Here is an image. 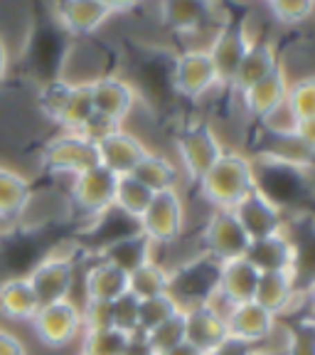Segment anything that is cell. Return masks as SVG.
I'll return each instance as SVG.
<instances>
[{
  "instance_id": "cell-1",
  "label": "cell",
  "mask_w": 315,
  "mask_h": 355,
  "mask_svg": "<svg viewBox=\"0 0 315 355\" xmlns=\"http://www.w3.org/2000/svg\"><path fill=\"white\" fill-rule=\"evenodd\" d=\"M199 195L212 205V210H234L239 200L246 198L256 188L254 161L239 150H227L217 163L197 180Z\"/></svg>"
},
{
  "instance_id": "cell-2",
  "label": "cell",
  "mask_w": 315,
  "mask_h": 355,
  "mask_svg": "<svg viewBox=\"0 0 315 355\" xmlns=\"http://www.w3.org/2000/svg\"><path fill=\"white\" fill-rule=\"evenodd\" d=\"M168 269H170L168 294L180 304V309L212 304L215 301L222 269V264L217 259L207 257L205 252H197L195 257L180 261L177 266H168Z\"/></svg>"
},
{
  "instance_id": "cell-3",
  "label": "cell",
  "mask_w": 315,
  "mask_h": 355,
  "mask_svg": "<svg viewBox=\"0 0 315 355\" xmlns=\"http://www.w3.org/2000/svg\"><path fill=\"white\" fill-rule=\"evenodd\" d=\"M175 148L185 175L190 180H195V183L224 153V146H222L215 126L210 121H205V119H192L185 126H180V131L175 136Z\"/></svg>"
},
{
  "instance_id": "cell-4",
  "label": "cell",
  "mask_w": 315,
  "mask_h": 355,
  "mask_svg": "<svg viewBox=\"0 0 315 355\" xmlns=\"http://www.w3.org/2000/svg\"><path fill=\"white\" fill-rule=\"evenodd\" d=\"M39 163L50 175H62L72 180L74 175L99 166L96 144L79 131H60L44 144Z\"/></svg>"
},
{
  "instance_id": "cell-5",
  "label": "cell",
  "mask_w": 315,
  "mask_h": 355,
  "mask_svg": "<svg viewBox=\"0 0 315 355\" xmlns=\"http://www.w3.org/2000/svg\"><path fill=\"white\" fill-rule=\"evenodd\" d=\"M249 22L244 12H232L219 22V28L215 33V40L207 47L212 62H215L217 77H219L222 87H232L234 74H237L239 64H242L244 55L251 44Z\"/></svg>"
},
{
  "instance_id": "cell-6",
  "label": "cell",
  "mask_w": 315,
  "mask_h": 355,
  "mask_svg": "<svg viewBox=\"0 0 315 355\" xmlns=\"http://www.w3.org/2000/svg\"><path fill=\"white\" fill-rule=\"evenodd\" d=\"M35 338L44 348L60 350L72 345L77 338H82L84 321H82V306L74 299L55 301V304H42L37 313L30 321Z\"/></svg>"
},
{
  "instance_id": "cell-7",
  "label": "cell",
  "mask_w": 315,
  "mask_h": 355,
  "mask_svg": "<svg viewBox=\"0 0 315 355\" xmlns=\"http://www.w3.org/2000/svg\"><path fill=\"white\" fill-rule=\"evenodd\" d=\"M77 257L72 252H50L30 269L25 277L33 284L35 294L42 304L72 299V288L77 282Z\"/></svg>"
},
{
  "instance_id": "cell-8",
  "label": "cell",
  "mask_w": 315,
  "mask_h": 355,
  "mask_svg": "<svg viewBox=\"0 0 315 355\" xmlns=\"http://www.w3.org/2000/svg\"><path fill=\"white\" fill-rule=\"evenodd\" d=\"M185 200L180 190H163L155 193L148 210L141 215L138 227L155 247H168L175 242L185 230Z\"/></svg>"
},
{
  "instance_id": "cell-9",
  "label": "cell",
  "mask_w": 315,
  "mask_h": 355,
  "mask_svg": "<svg viewBox=\"0 0 315 355\" xmlns=\"http://www.w3.org/2000/svg\"><path fill=\"white\" fill-rule=\"evenodd\" d=\"M116 183L118 175L104 166H94L79 173V175L72 178V185H69L72 207L77 212H82L84 217H89L91 222L99 220L101 215H106L114 207Z\"/></svg>"
},
{
  "instance_id": "cell-10",
  "label": "cell",
  "mask_w": 315,
  "mask_h": 355,
  "mask_svg": "<svg viewBox=\"0 0 315 355\" xmlns=\"http://www.w3.org/2000/svg\"><path fill=\"white\" fill-rule=\"evenodd\" d=\"M170 84L177 96H185V99L192 101L202 99V96L210 94L212 89L222 87L210 52L197 50V47L172 57Z\"/></svg>"
},
{
  "instance_id": "cell-11",
  "label": "cell",
  "mask_w": 315,
  "mask_h": 355,
  "mask_svg": "<svg viewBox=\"0 0 315 355\" xmlns=\"http://www.w3.org/2000/svg\"><path fill=\"white\" fill-rule=\"evenodd\" d=\"M199 242H202V250L207 257L222 261L229 259H239V257L246 254L249 250V234L244 232L242 222L237 220L234 210H217L210 212L207 217L205 227H202V234H199Z\"/></svg>"
},
{
  "instance_id": "cell-12",
  "label": "cell",
  "mask_w": 315,
  "mask_h": 355,
  "mask_svg": "<svg viewBox=\"0 0 315 355\" xmlns=\"http://www.w3.org/2000/svg\"><path fill=\"white\" fill-rule=\"evenodd\" d=\"M89 89H91L94 114L109 119L116 126H123V121L138 104V89L118 74H99L89 82Z\"/></svg>"
},
{
  "instance_id": "cell-13",
  "label": "cell",
  "mask_w": 315,
  "mask_h": 355,
  "mask_svg": "<svg viewBox=\"0 0 315 355\" xmlns=\"http://www.w3.org/2000/svg\"><path fill=\"white\" fill-rule=\"evenodd\" d=\"M224 323H227V336L251 343L256 348L271 343L281 328V318L269 313L256 301H244V304L232 306L224 316Z\"/></svg>"
},
{
  "instance_id": "cell-14",
  "label": "cell",
  "mask_w": 315,
  "mask_h": 355,
  "mask_svg": "<svg viewBox=\"0 0 315 355\" xmlns=\"http://www.w3.org/2000/svg\"><path fill=\"white\" fill-rule=\"evenodd\" d=\"M259 269L251 264L246 257L239 259L222 261L219 269V286H217V296L212 301L215 309H219L224 316L227 311L244 301H254L256 284H259Z\"/></svg>"
},
{
  "instance_id": "cell-15",
  "label": "cell",
  "mask_w": 315,
  "mask_h": 355,
  "mask_svg": "<svg viewBox=\"0 0 315 355\" xmlns=\"http://www.w3.org/2000/svg\"><path fill=\"white\" fill-rule=\"evenodd\" d=\"M234 215L242 222L249 239L269 237V234L283 232V227H286V212L259 188H254L246 198L239 200L234 205Z\"/></svg>"
},
{
  "instance_id": "cell-16",
  "label": "cell",
  "mask_w": 315,
  "mask_h": 355,
  "mask_svg": "<svg viewBox=\"0 0 315 355\" xmlns=\"http://www.w3.org/2000/svg\"><path fill=\"white\" fill-rule=\"evenodd\" d=\"M96 153H99V166L109 168L116 175H131L133 168L148 153V148L136 133L118 126L96 141Z\"/></svg>"
},
{
  "instance_id": "cell-17",
  "label": "cell",
  "mask_w": 315,
  "mask_h": 355,
  "mask_svg": "<svg viewBox=\"0 0 315 355\" xmlns=\"http://www.w3.org/2000/svg\"><path fill=\"white\" fill-rule=\"evenodd\" d=\"M286 234L294 244V272L296 286H298L300 296L308 294L315 286V220L300 215L294 220V225L286 222Z\"/></svg>"
},
{
  "instance_id": "cell-18",
  "label": "cell",
  "mask_w": 315,
  "mask_h": 355,
  "mask_svg": "<svg viewBox=\"0 0 315 355\" xmlns=\"http://www.w3.org/2000/svg\"><path fill=\"white\" fill-rule=\"evenodd\" d=\"M114 12L104 0H60L57 3V22L72 37H89L99 33Z\"/></svg>"
},
{
  "instance_id": "cell-19",
  "label": "cell",
  "mask_w": 315,
  "mask_h": 355,
  "mask_svg": "<svg viewBox=\"0 0 315 355\" xmlns=\"http://www.w3.org/2000/svg\"><path fill=\"white\" fill-rule=\"evenodd\" d=\"M215 0H161V20L177 35H192L215 22Z\"/></svg>"
},
{
  "instance_id": "cell-20",
  "label": "cell",
  "mask_w": 315,
  "mask_h": 355,
  "mask_svg": "<svg viewBox=\"0 0 315 355\" xmlns=\"http://www.w3.org/2000/svg\"><path fill=\"white\" fill-rule=\"evenodd\" d=\"M185 313V336L188 343L199 348L202 353L212 350L217 343L227 338V323H224V313L215 309L212 304L202 306H190L183 309Z\"/></svg>"
},
{
  "instance_id": "cell-21",
  "label": "cell",
  "mask_w": 315,
  "mask_h": 355,
  "mask_svg": "<svg viewBox=\"0 0 315 355\" xmlns=\"http://www.w3.org/2000/svg\"><path fill=\"white\" fill-rule=\"evenodd\" d=\"M300 291L296 286L294 272H261L259 284H256L254 301L259 306H264L269 313H273L276 318L286 316L294 311V306L298 304Z\"/></svg>"
},
{
  "instance_id": "cell-22",
  "label": "cell",
  "mask_w": 315,
  "mask_h": 355,
  "mask_svg": "<svg viewBox=\"0 0 315 355\" xmlns=\"http://www.w3.org/2000/svg\"><path fill=\"white\" fill-rule=\"evenodd\" d=\"M128 291V274L121 266L111 264L104 257H96L84 269V301H116Z\"/></svg>"
},
{
  "instance_id": "cell-23",
  "label": "cell",
  "mask_w": 315,
  "mask_h": 355,
  "mask_svg": "<svg viewBox=\"0 0 315 355\" xmlns=\"http://www.w3.org/2000/svg\"><path fill=\"white\" fill-rule=\"evenodd\" d=\"M276 67H281L276 44L266 37H254L246 55H244L242 64H239L237 74H234L232 89L237 94H242L249 87H254L259 79H264L266 74H271Z\"/></svg>"
},
{
  "instance_id": "cell-24",
  "label": "cell",
  "mask_w": 315,
  "mask_h": 355,
  "mask_svg": "<svg viewBox=\"0 0 315 355\" xmlns=\"http://www.w3.org/2000/svg\"><path fill=\"white\" fill-rule=\"evenodd\" d=\"M288 84H291V79H288L286 69H283V67H276L271 74H266V77L259 79L254 87H249L246 92L239 94L242 96V104H244V109H246V114L261 121L266 114H271L276 106H281L283 101H286Z\"/></svg>"
},
{
  "instance_id": "cell-25",
  "label": "cell",
  "mask_w": 315,
  "mask_h": 355,
  "mask_svg": "<svg viewBox=\"0 0 315 355\" xmlns=\"http://www.w3.org/2000/svg\"><path fill=\"white\" fill-rule=\"evenodd\" d=\"M37 309L39 299L25 274L0 282V316L3 318L12 323H30Z\"/></svg>"
},
{
  "instance_id": "cell-26",
  "label": "cell",
  "mask_w": 315,
  "mask_h": 355,
  "mask_svg": "<svg viewBox=\"0 0 315 355\" xmlns=\"http://www.w3.org/2000/svg\"><path fill=\"white\" fill-rule=\"evenodd\" d=\"M246 259L259 269V272H291L294 266V244L288 239L286 230L269 237L251 239Z\"/></svg>"
},
{
  "instance_id": "cell-27",
  "label": "cell",
  "mask_w": 315,
  "mask_h": 355,
  "mask_svg": "<svg viewBox=\"0 0 315 355\" xmlns=\"http://www.w3.org/2000/svg\"><path fill=\"white\" fill-rule=\"evenodd\" d=\"M33 202V183L20 171L0 163V222H15Z\"/></svg>"
},
{
  "instance_id": "cell-28",
  "label": "cell",
  "mask_w": 315,
  "mask_h": 355,
  "mask_svg": "<svg viewBox=\"0 0 315 355\" xmlns=\"http://www.w3.org/2000/svg\"><path fill=\"white\" fill-rule=\"evenodd\" d=\"M153 250H155V244L138 230V232H131V234H126V237L116 239V242L106 244L104 250H99L96 257H104L111 264L121 266L123 272L131 274L133 269H138L141 264L153 259L155 257Z\"/></svg>"
},
{
  "instance_id": "cell-29",
  "label": "cell",
  "mask_w": 315,
  "mask_h": 355,
  "mask_svg": "<svg viewBox=\"0 0 315 355\" xmlns=\"http://www.w3.org/2000/svg\"><path fill=\"white\" fill-rule=\"evenodd\" d=\"M133 178H138L145 188H150L153 193H163V190H175L177 188V166L163 153H155L148 148V153L141 158V163L133 168Z\"/></svg>"
},
{
  "instance_id": "cell-30",
  "label": "cell",
  "mask_w": 315,
  "mask_h": 355,
  "mask_svg": "<svg viewBox=\"0 0 315 355\" xmlns=\"http://www.w3.org/2000/svg\"><path fill=\"white\" fill-rule=\"evenodd\" d=\"M168 286H170V269H168V264L158 261V257H153L150 261H145L128 274V291L138 301L165 294Z\"/></svg>"
},
{
  "instance_id": "cell-31",
  "label": "cell",
  "mask_w": 315,
  "mask_h": 355,
  "mask_svg": "<svg viewBox=\"0 0 315 355\" xmlns=\"http://www.w3.org/2000/svg\"><path fill=\"white\" fill-rule=\"evenodd\" d=\"M91 116H94V101H91L89 82H74L57 126L60 131H82Z\"/></svg>"
},
{
  "instance_id": "cell-32",
  "label": "cell",
  "mask_w": 315,
  "mask_h": 355,
  "mask_svg": "<svg viewBox=\"0 0 315 355\" xmlns=\"http://www.w3.org/2000/svg\"><path fill=\"white\" fill-rule=\"evenodd\" d=\"M153 195H155L153 190L145 188L138 178L118 175L116 195H114V207H116V210H121L123 215L133 217V220H141V215L148 210Z\"/></svg>"
},
{
  "instance_id": "cell-33",
  "label": "cell",
  "mask_w": 315,
  "mask_h": 355,
  "mask_svg": "<svg viewBox=\"0 0 315 355\" xmlns=\"http://www.w3.org/2000/svg\"><path fill=\"white\" fill-rule=\"evenodd\" d=\"M131 333H123L118 328H91L82 333V353L79 355H123Z\"/></svg>"
},
{
  "instance_id": "cell-34",
  "label": "cell",
  "mask_w": 315,
  "mask_h": 355,
  "mask_svg": "<svg viewBox=\"0 0 315 355\" xmlns=\"http://www.w3.org/2000/svg\"><path fill=\"white\" fill-rule=\"evenodd\" d=\"M72 79L66 77H55V79H47V82L39 87L37 92V106L42 111L44 116L50 119L52 123L60 121L62 116V109H64L66 99H69V92H72Z\"/></svg>"
},
{
  "instance_id": "cell-35",
  "label": "cell",
  "mask_w": 315,
  "mask_h": 355,
  "mask_svg": "<svg viewBox=\"0 0 315 355\" xmlns=\"http://www.w3.org/2000/svg\"><path fill=\"white\" fill-rule=\"evenodd\" d=\"M180 304L172 299L170 294H158V296H150V299L141 301V309H138V331L148 333L153 331L155 326H161L163 321L172 318L175 313H180Z\"/></svg>"
},
{
  "instance_id": "cell-36",
  "label": "cell",
  "mask_w": 315,
  "mask_h": 355,
  "mask_svg": "<svg viewBox=\"0 0 315 355\" xmlns=\"http://www.w3.org/2000/svg\"><path fill=\"white\" fill-rule=\"evenodd\" d=\"M145 338H148V343L155 355L165 353V350L185 343V340H188V336H185V313L180 311V313H175L172 318L163 321L161 326H155L153 331L145 333Z\"/></svg>"
},
{
  "instance_id": "cell-37",
  "label": "cell",
  "mask_w": 315,
  "mask_h": 355,
  "mask_svg": "<svg viewBox=\"0 0 315 355\" xmlns=\"http://www.w3.org/2000/svg\"><path fill=\"white\" fill-rule=\"evenodd\" d=\"M286 104L291 106L298 121L315 116V74H308V77H300L288 84Z\"/></svg>"
},
{
  "instance_id": "cell-38",
  "label": "cell",
  "mask_w": 315,
  "mask_h": 355,
  "mask_svg": "<svg viewBox=\"0 0 315 355\" xmlns=\"http://www.w3.org/2000/svg\"><path fill=\"white\" fill-rule=\"evenodd\" d=\"M286 355H315V318H298L286 326Z\"/></svg>"
},
{
  "instance_id": "cell-39",
  "label": "cell",
  "mask_w": 315,
  "mask_h": 355,
  "mask_svg": "<svg viewBox=\"0 0 315 355\" xmlns=\"http://www.w3.org/2000/svg\"><path fill=\"white\" fill-rule=\"evenodd\" d=\"M138 309L141 301L131 291H126L116 301H111V326L123 333H136L138 331Z\"/></svg>"
},
{
  "instance_id": "cell-40",
  "label": "cell",
  "mask_w": 315,
  "mask_h": 355,
  "mask_svg": "<svg viewBox=\"0 0 315 355\" xmlns=\"http://www.w3.org/2000/svg\"><path fill=\"white\" fill-rule=\"evenodd\" d=\"M269 8L283 25H300L315 12V0H269Z\"/></svg>"
},
{
  "instance_id": "cell-41",
  "label": "cell",
  "mask_w": 315,
  "mask_h": 355,
  "mask_svg": "<svg viewBox=\"0 0 315 355\" xmlns=\"http://www.w3.org/2000/svg\"><path fill=\"white\" fill-rule=\"evenodd\" d=\"M82 321H84V331H91V328H109L111 304H106V301H84Z\"/></svg>"
},
{
  "instance_id": "cell-42",
  "label": "cell",
  "mask_w": 315,
  "mask_h": 355,
  "mask_svg": "<svg viewBox=\"0 0 315 355\" xmlns=\"http://www.w3.org/2000/svg\"><path fill=\"white\" fill-rule=\"evenodd\" d=\"M254 350H256V345L244 343V340L227 336V338L222 340V343H217L212 350H207L205 355H254Z\"/></svg>"
},
{
  "instance_id": "cell-43",
  "label": "cell",
  "mask_w": 315,
  "mask_h": 355,
  "mask_svg": "<svg viewBox=\"0 0 315 355\" xmlns=\"http://www.w3.org/2000/svg\"><path fill=\"white\" fill-rule=\"evenodd\" d=\"M0 355H30V350L15 333L0 326Z\"/></svg>"
},
{
  "instance_id": "cell-44",
  "label": "cell",
  "mask_w": 315,
  "mask_h": 355,
  "mask_svg": "<svg viewBox=\"0 0 315 355\" xmlns=\"http://www.w3.org/2000/svg\"><path fill=\"white\" fill-rule=\"evenodd\" d=\"M123 355H155V353H153V348H150L148 338H145V333L136 331L128 336V343H126Z\"/></svg>"
},
{
  "instance_id": "cell-45",
  "label": "cell",
  "mask_w": 315,
  "mask_h": 355,
  "mask_svg": "<svg viewBox=\"0 0 315 355\" xmlns=\"http://www.w3.org/2000/svg\"><path fill=\"white\" fill-rule=\"evenodd\" d=\"M296 136H298V139L303 141L305 148H308L310 153H315V116L298 121V128H296Z\"/></svg>"
},
{
  "instance_id": "cell-46",
  "label": "cell",
  "mask_w": 315,
  "mask_h": 355,
  "mask_svg": "<svg viewBox=\"0 0 315 355\" xmlns=\"http://www.w3.org/2000/svg\"><path fill=\"white\" fill-rule=\"evenodd\" d=\"M8 69H10V50H8L6 37L0 35V82L8 77Z\"/></svg>"
},
{
  "instance_id": "cell-47",
  "label": "cell",
  "mask_w": 315,
  "mask_h": 355,
  "mask_svg": "<svg viewBox=\"0 0 315 355\" xmlns=\"http://www.w3.org/2000/svg\"><path fill=\"white\" fill-rule=\"evenodd\" d=\"M106 6H109V10L116 15V12H128V10H133V8L138 6L141 0H104Z\"/></svg>"
},
{
  "instance_id": "cell-48",
  "label": "cell",
  "mask_w": 315,
  "mask_h": 355,
  "mask_svg": "<svg viewBox=\"0 0 315 355\" xmlns=\"http://www.w3.org/2000/svg\"><path fill=\"white\" fill-rule=\"evenodd\" d=\"M158 355H205L199 348H195L192 343H180V345H175V348H170V350H165V353H158Z\"/></svg>"
},
{
  "instance_id": "cell-49",
  "label": "cell",
  "mask_w": 315,
  "mask_h": 355,
  "mask_svg": "<svg viewBox=\"0 0 315 355\" xmlns=\"http://www.w3.org/2000/svg\"><path fill=\"white\" fill-rule=\"evenodd\" d=\"M254 355H286V348H269V345H261L254 350Z\"/></svg>"
},
{
  "instance_id": "cell-50",
  "label": "cell",
  "mask_w": 315,
  "mask_h": 355,
  "mask_svg": "<svg viewBox=\"0 0 315 355\" xmlns=\"http://www.w3.org/2000/svg\"><path fill=\"white\" fill-rule=\"evenodd\" d=\"M264 3H269V0H264Z\"/></svg>"
}]
</instances>
